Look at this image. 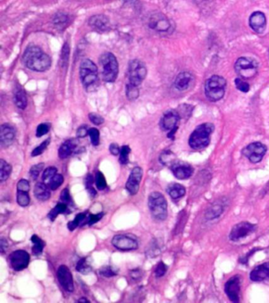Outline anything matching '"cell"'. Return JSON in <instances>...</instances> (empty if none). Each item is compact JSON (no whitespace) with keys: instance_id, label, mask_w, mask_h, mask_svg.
Instances as JSON below:
<instances>
[{"instance_id":"obj_1","label":"cell","mask_w":269,"mask_h":303,"mask_svg":"<svg viewBox=\"0 0 269 303\" xmlns=\"http://www.w3.org/2000/svg\"><path fill=\"white\" fill-rule=\"evenodd\" d=\"M23 59L27 68L37 72L48 71L51 66V58L37 46L28 47Z\"/></svg>"},{"instance_id":"obj_2","label":"cell","mask_w":269,"mask_h":303,"mask_svg":"<svg viewBox=\"0 0 269 303\" xmlns=\"http://www.w3.org/2000/svg\"><path fill=\"white\" fill-rule=\"evenodd\" d=\"M215 126L210 123L199 126L191 133L189 145L194 150H202L210 144L211 134L214 131Z\"/></svg>"},{"instance_id":"obj_3","label":"cell","mask_w":269,"mask_h":303,"mask_svg":"<svg viewBox=\"0 0 269 303\" xmlns=\"http://www.w3.org/2000/svg\"><path fill=\"white\" fill-rule=\"evenodd\" d=\"M227 87V81L224 77L213 75L204 84V93L211 102L220 101L224 97Z\"/></svg>"},{"instance_id":"obj_4","label":"cell","mask_w":269,"mask_h":303,"mask_svg":"<svg viewBox=\"0 0 269 303\" xmlns=\"http://www.w3.org/2000/svg\"><path fill=\"white\" fill-rule=\"evenodd\" d=\"M99 62L103 81L109 83L116 81L119 74V63L116 56L112 53H103L99 57Z\"/></svg>"},{"instance_id":"obj_5","label":"cell","mask_w":269,"mask_h":303,"mask_svg":"<svg viewBox=\"0 0 269 303\" xmlns=\"http://www.w3.org/2000/svg\"><path fill=\"white\" fill-rule=\"evenodd\" d=\"M148 208L151 214L157 221H164L168 217L166 198L160 192H152L148 197Z\"/></svg>"},{"instance_id":"obj_6","label":"cell","mask_w":269,"mask_h":303,"mask_svg":"<svg viewBox=\"0 0 269 303\" xmlns=\"http://www.w3.org/2000/svg\"><path fill=\"white\" fill-rule=\"evenodd\" d=\"M80 78L82 85L89 89L98 82V69L95 63L90 59L81 61L80 65Z\"/></svg>"},{"instance_id":"obj_7","label":"cell","mask_w":269,"mask_h":303,"mask_svg":"<svg viewBox=\"0 0 269 303\" xmlns=\"http://www.w3.org/2000/svg\"><path fill=\"white\" fill-rule=\"evenodd\" d=\"M235 69L237 75L242 78H252L257 75L258 63L255 59L241 57L236 61Z\"/></svg>"},{"instance_id":"obj_8","label":"cell","mask_w":269,"mask_h":303,"mask_svg":"<svg viewBox=\"0 0 269 303\" xmlns=\"http://www.w3.org/2000/svg\"><path fill=\"white\" fill-rule=\"evenodd\" d=\"M147 75V68L145 63L138 59L130 61L128 69L129 83L139 86L144 81Z\"/></svg>"},{"instance_id":"obj_9","label":"cell","mask_w":269,"mask_h":303,"mask_svg":"<svg viewBox=\"0 0 269 303\" xmlns=\"http://www.w3.org/2000/svg\"><path fill=\"white\" fill-rule=\"evenodd\" d=\"M180 118L178 111L174 110L167 111L163 115L160 120V127L164 131H169L168 138H174V133L178 129V124Z\"/></svg>"},{"instance_id":"obj_10","label":"cell","mask_w":269,"mask_h":303,"mask_svg":"<svg viewBox=\"0 0 269 303\" xmlns=\"http://www.w3.org/2000/svg\"><path fill=\"white\" fill-rule=\"evenodd\" d=\"M267 152V147L261 142L249 144L243 150V154L253 164L259 163Z\"/></svg>"},{"instance_id":"obj_11","label":"cell","mask_w":269,"mask_h":303,"mask_svg":"<svg viewBox=\"0 0 269 303\" xmlns=\"http://www.w3.org/2000/svg\"><path fill=\"white\" fill-rule=\"evenodd\" d=\"M148 27L157 32H168L172 30L170 19L162 13H155L148 19Z\"/></svg>"},{"instance_id":"obj_12","label":"cell","mask_w":269,"mask_h":303,"mask_svg":"<svg viewBox=\"0 0 269 303\" xmlns=\"http://www.w3.org/2000/svg\"><path fill=\"white\" fill-rule=\"evenodd\" d=\"M257 226L249 222H241L235 225L231 230L229 238L233 242L244 239L249 234L255 231Z\"/></svg>"},{"instance_id":"obj_13","label":"cell","mask_w":269,"mask_h":303,"mask_svg":"<svg viewBox=\"0 0 269 303\" xmlns=\"http://www.w3.org/2000/svg\"><path fill=\"white\" fill-rule=\"evenodd\" d=\"M112 244L115 248L121 251H134L138 247L137 240L125 234L115 235L112 239Z\"/></svg>"},{"instance_id":"obj_14","label":"cell","mask_w":269,"mask_h":303,"mask_svg":"<svg viewBox=\"0 0 269 303\" xmlns=\"http://www.w3.org/2000/svg\"><path fill=\"white\" fill-rule=\"evenodd\" d=\"M29 254L23 250L14 251L10 255V265L15 271H22L26 269L29 264Z\"/></svg>"},{"instance_id":"obj_15","label":"cell","mask_w":269,"mask_h":303,"mask_svg":"<svg viewBox=\"0 0 269 303\" xmlns=\"http://www.w3.org/2000/svg\"><path fill=\"white\" fill-rule=\"evenodd\" d=\"M142 176H143V170L142 168L135 167L132 169L127 182L125 183V189L131 195L138 194Z\"/></svg>"},{"instance_id":"obj_16","label":"cell","mask_w":269,"mask_h":303,"mask_svg":"<svg viewBox=\"0 0 269 303\" xmlns=\"http://www.w3.org/2000/svg\"><path fill=\"white\" fill-rule=\"evenodd\" d=\"M57 277L63 289L69 293H72L74 290V287H73V277L69 268L64 265L59 266L57 271Z\"/></svg>"},{"instance_id":"obj_17","label":"cell","mask_w":269,"mask_h":303,"mask_svg":"<svg viewBox=\"0 0 269 303\" xmlns=\"http://www.w3.org/2000/svg\"><path fill=\"white\" fill-rule=\"evenodd\" d=\"M240 277L235 276L231 277L225 284V293L227 294V297L233 303H237L239 302V293H240Z\"/></svg>"},{"instance_id":"obj_18","label":"cell","mask_w":269,"mask_h":303,"mask_svg":"<svg viewBox=\"0 0 269 303\" xmlns=\"http://www.w3.org/2000/svg\"><path fill=\"white\" fill-rule=\"evenodd\" d=\"M171 170L178 179H187L194 173V168L183 162H174L171 165Z\"/></svg>"},{"instance_id":"obj_19","label":"cell","mask_w":269,"mask_h":303,"mask_svg":"<svg viewBox=\"0 0 269 303\" xmlns=\"http://www.w3.org/2000/svg\"><path fill=\"white\" fill-rule=\"evenodd\" d=\"M249 26L257 33H262L266 28L267 21L264 13L256 11L249 17Z\"/></svg>"},{"instance_id":"obj_20","label":"cell","mask_w":269,"mask_h":303,"mask_svg":"<svg viewBox=\"0 0 269 303\" xmlns=\"http://www.w3.org/2000/svg\"><path fill=\"white\" fill-rule=\"evenodd\" d=\"M16 135L15 129L10 124H5L1 126L0 142L2 147L6 148L12 145Z\"/></svg>"},{"instance_id":"obj_21","label":"cell","mask_w":269,"mask_h":303,"mask_svg":"<svg viewBox=\"0 0 269 303\" xmlns=\"http://www.w3.org/2000/svg\"><path fill=\"white\" fill-rule=\"evenodd\" d=\"M251 280L254 282L269 280V262L258 265L250 273Z\"/></svg>"},{"instance_id":"obj_22","label":"cell","mask_w":269,"mask_h":303,"mask_svg":"<svg viewBox=\"0 0 269 303\" xmlns=\"http://www.w3.org/2000/svg\"><path fill=\"white\" fill-rule=\"evenodd\" d=\"M89 24L92 28L99 31L107 30L110 27L109 19L103 14H97L91 17Z\"/></svg>"},{"instance_id":"obj_23","label":"cell","mask_w":269,"mask_h":303,"mask_svg":"<svg viewBox=\"0 0 269 303\" xmlns=\"http://www.w3.org/2000/svg\"><path fill=\"white\" fill-rule=\"evenodd\" d=\"M193 75L189 72H182L177 76L174 81V86L179 91H185L191 86Z\"/></svg>"},{"instance_id":"obj_24","label":"cell","mask_w":269,"mask_h":303,"mask_svg":"<svg viewBox=\"0 0 269 303\" xmlns=\"http://www.w3.org/2000/svg\"><path fill=\"white\" fill-rule=\"evenodd\" d=\"M34 195L37 199L45 202L51 198V192L49 186L45 182H38L35 185Z\"/></svg>"},{"instance_id":"obj_25","label":"cell","mask_w":269,"mask_h":303,"mask_svg":"<svg viewBox=\"0 0 269 303\" xmlns=\"http://www.w3.org/2000/svg\"><path fill=\"white\" fill-rule=\"evenodd\" d=\"M77 141L75 139H70L66 141L59 148V157L61 159H67V157H69L77 147Z\"/></svg>"},{"instance_id":"obj_26","label":"cell","mask_w":269,"mask_h":303,"mask_svg":"<svg viewBox=\"0 0 269 303\" xmlns=\"http://www.w3.org/2000/svg\"><path fill=\"white\" fill-rule=\"evenodd\" d=\"M167 192L172 199L178 200L186 194V188L181 184L171 183L168 185Z\"/></svg>"},{"instance_id":"obj_27","label":"cell","mask_w":269,"mask_h":303,"mask_svg":"<svg viewBox=\"0 0 269 303\" xmlns=\"http://www.w3.org/2000/svg\"><path fill=\"white\" fill-rule=\"evenodd\" d=\"M14 103L17 107L20 109H24L27 106L26 93L22 88L18 87L15 89L14 93Z\"/></svg>"},{"instance_id":"obj_28","label":"cell","mask_w":269,"mask_h":303,"mask_svg":"<svg viewBox=\"0 0 269 303\" xmlns=\"http://www.w3.org/2000/svg\"><path fill=\"white\" fill-rule=\"evenodd\" d=\"M53 23L59 29H63L69 23V16L65 13H58L53 19Z\"/></svg>"},{"instance_id":"obj_29","label":"cell","mask_w":269,"mask_h":303,"mask_svg":"<svg viewBox=\"0 0 269 303\" xmlns=\"http://www.w3.org/2000/svg\"><path fill=\"white\" fill-rule=\"evenodd\" d=\"M11 171H12V168H11L10 164L5 161L4 160L1 159L0 160V181L3 182L6 180L8 179Z\"/></svg>"},{"instance_id":"obj_30","label":"cell","mask_w":269,"mask_h":303,"mask_svg":"<svg viewBox=\"0 0 269 303\" xmlns=\"http://www.w3.org/2000/svg\"><path fill=\"white\" fill-rule=\"evenodd\" d=\"M31 242L33 243V254L36 255V256L41 255L42 253L43 250L45 248V242L36 234L31 237Z\"/></svg>"},{"instance_id":"obj_31","label":"cell","mask_w":269,"mask_h":303,"mask_svg":"<svg viewBox=\"0 0 269 303\" xmlns=\"http://www.w3.org/2000/svg\"><path fill=\"white\" fill-rule=\"evenodd\" d=\"M125 94L130 101H134L138 99L140 94L138 86L128 82L126 87H125Z\"/></svg>"},{"instance_id":"obj_32","label":"cell","mask_w":269,"mask_h":303,"mask_svg":"<svg viewBox=\"0 0 269 303\" xmlns=\"http://www.w3.org/2000/svg\"><path fill=\"white\" fill-rule=\"evenodd\" d=\"M67 204H64L63 202L59 203V204H56L52 210L49 212V215H48L49 220L51 221H55V219L57 218V216H59L61 213H64L67 211Z\"/></svg>"},{"instance_id":"obj_33","label":"cell","mask_w":269,"mask_h":303,"mask_svg":"<svg viewBox=\"0 0 269 303\" xmlns=\"http://www.w3.org/2000/svg\"><path fill=\"white\" fill-rule=\"evenodd\" d=\"M85 218H86V213L85 212L78 213L77 216H75V218L73 219V221L68 223V225H67L68 229L71 230V231H73V230L77 228L79 225H81V223L85 221Z\"/></svg>"},{"instance_id":"obj_34","label":"cell","mask_w":269,"mask_h":303,"mask_svg":"<svg viewBox=\"0 0 269 303\" xmlns=\"http://www.w3.org/2000/svg\"><path fill=\"white\" fill-rule=\"evenodd\" d=\"M76 269L80 273L88 274L92 271V266L88 262L87 259L81 258L77 262V265H76Z\"/></svg>"},{"instance_id":"obj_35","label":"cell","mask_w":269,"mask_h":303,"mask_svg":"<svg viewBox=\"0 0 269 303\" xmlns=\"http://www.w3.org/2000/svg\"><path fill=\"white\" fill-rule=\"evenodd\" d=\"M223 207L220 204H214L207 211L206 216L208 219L217 218V216L223 212Z\"/></svg>"},{"instance_id":"obj_36","label":"cell","mask_w":269,"mask_h":303,"mask_svg":"<svg viewBox=\"0 0 269 303\" xmlns=\"http://www.w3.org/2000/svg\"><path fill=\"white\" fill-rule=\"evenodd\" d=\"M17 202L22 207H26L29 204L30 198L28 195V192L24 191H19L17 193Z\"/></svg>"},{"instance_id":"obj_37","label":"cell","mask_w":269,"mask_h":303,"mask_svg":"<svg viewBox=\"0 0 269 303\" xmlns=\"http://www.w3.org/2000/svg\"><path fill=\"white\" fill-rule=\"evenodd\" d=\"M63 182H64L63 176L60 174H56L51 178V181L48 184V186H49L50 190H55L59 188Z\"/></svg>"},{"instance_id":"obj_38","label":"cell","mask_w":269,"mask_h":303,"mask_svg":"<svg viewBox=\"0 0 269 303\" xmlns=\"http://www.w3.org/2000/svg\"><path fill=\"white\" fill-rule=\"evenodd\" d=\"M57 171L58 170L55 167H49V168H46L43 173V182L48 185L49 182L51 181V178L57 174Z\"/></svg>"},{"instance_id":"obj_39","label":"cell","mask_w":269,"mask_h":303,"mask_svg":"<svg viewBox=\"0 0 269 303\" xmlns=\"http://www.w3.org/2000/svg\"><path fill=\"white\" fill-rule=\"evenodd\" d=\"M130 153V149L128 146H123L121 148L120 153V163L122 165H125L129 162V155Z\"/></svg>"},{"instance_id":"obj_40","label":"cell","mask_w":269,"mask_h":303,"mask_svg":"<svg viewBox=\"0 0 269 303\" xmlns=\"http://www.w3.org/2000/svg\"><path fill=\"white\" fill-rule=\"evenodd\" d=\"M160 160L164 165H171L174 163V154L171 151H165L161 154Z\"/></svg>"},{"instance_id":"obj_41","label":"cell","mask_w":269,"mask_h":303,"mask_svg":"<svg viewBox=\"0 0 269 303\" xmlns=\"http://www.w3.org/2000/svg\"><path fill=\"white\" fill-rule=\"evenodd\" d=\"M96 186L98 190H103L107 187V182H106L105 177L103 173L100 172H97L95 177Z\"/></svg>"},{"instance_id":"obj_42","label":"cell","mask_w":269,"mask_h":303,"mask_svg":"<svg viewBox=\"0 0 269 303\" xmlns=\"http://www.w3.org/2000/svg\"><path fill=\"white\" fill-rule=\"evenodd\" d=\"M44 168H45V164H43V163L33 166L30 168V171H29V175H30L31 178H33V180H37L39 175L42 172Z\"/></svg>"},{"instance_id":"obj_43","label":"cell","mask_w":269,"mask_h":303,"mask_svg":"<svg viewBox=\"0 0 269 303\" xmlns=\"http://www.w3.org/2000/svg\"><path fill=\"white\" fill-rule=\"evenodd\" d=\"M89 138L91 140L92 144L94 146H99V132L96 128H90L89 131Z\"/></svg>"},{"instance_id":"obj_44","label":"cell","mask_w":269,"mask_h":303,"mask_svg":"<svg viewBox=\"0 0 269 303\" xmlns=\"http://www.w3.org/2000/svg\"><path fill=\"white\" fill-rule=\"evenodd\" d=\"M49 144H50V138H48L46 141L42 142L38 147L34 149V150L32 152V156H37L41 155L45 152V150H46L47 147L49 146Z\"/></svg>"},{"instance_id":"obj_45","label":"cell","mask_w":269,"mask_h":303,"mask_svg":"<svg viewBox=\"0 0 269 303\" xmlns=\"http://www.w3.org/2000/svg\"><path fill=\"white\" fill-rule=\"evenodd\" d=\"M235 86L239 91L243 93H248L249 91V85L248 83L243 81L242 78H236L235 80Z\"/></svg>"},{"instance_id":"obj_46","label":"cell","mask_w":269,"mask_h":303,"mask_svg":"<svg viewBox=\"0 0 269 303\" xmlns=\"http://www.w3.org/2000/svg\"><path fill=\"white\" fill-rule=\"evenodd\" d=\"M99 274L103 276V277H107V278H110V277H115L117 275V271L115 270L114 268L111 266L103 267L100 270H99Z\"/></svg>"},{"instance_id":"obj_47","label":"cell","mask_w":269,"mask_h":303,"mask_svg":"<svg viewBox=\"0 0 269 303\" xmlns=\"http://www.w3.org/2000/svg\"><path fill=\"white\" fill-rule=\"evenodd\" d=\"M167 271H168V266L164 262L160 261L155 269V275L157 278H160V277H164L166 274Z\"/></svg>"},{"instance_id":"obj_48","label":"cell","mask_w":269,"mask_h":303,"mask_svg":"<svg viewBox=\"0 0 269 303\" xmlns=\"http://www.w3.org/2000/svg\"><path fill=\"white\" fill-rule=\"evenodd\" d=\"M49 130H50V126L48 124H40L37 126L36 135H37V138H41L42 136L45 135V134L49 133Z\"/></svg>"},{"instance_id":"obj_49","label":"cell","mask_w":269,"mask_h":303,"mask_svg":"<svg viewBox=\"0 0 269 303\" xmlns=\"http://www.w3.org/2000/svg\"><path fill=\"white\" fill-rule=\"evenodd\" d=\"M61 202L64 203V204H71L72 203V200H71V194L68 189L66 188L61 192L60 195Z\"/></svg>"},{"instance_id":"obj_50","label":"cell","mask_w":269,"mask_h":303,"mask_svg":"<svg viewBox=\"0 0 269 303\" xmlns=\"http://www.w3.org/2000/svg\"><path fill=\"white\" fill-rule=\"evenodd\" d=\"M17 189L19 191H24V192H28L30 190V185L28 182V180L21 179L18 185H17Z\"/></svg>"},{"instance_id":"obj_51","label":"cell","mask_w":269,"mask_h":303,"mask_svg":"<svg viewBox=\"0 0 269 303\" xmlns=\"http://www.w3.org/2000/svg\"><path fill=\"white\" fill-rule=\"evenodd\" d=\"M89 118L90 121H91L94 125H101L102 124H103V122H104L103 118L97 113L89 114Z\"/></svg>"},{"instance_id":"obj_52","label":"cell","mask_w":269,"mask_h":303,"mask_svg":"<svg viewBox=\"0 0 269 303\" xmlns=\"http://www.w3.org/2000/svg\"><path fill=\"white\" fill-rule=\"evenodd\" d=\"M103 212L98 213V214H90L89 215V220H88L87 224L89 225H93L98 221H100L103 216Z\"/></svg>"},{"instance_id":"obj_53","label":"cell","mask_w":269,"mask_h":303,"mask_svg":"<svg viewBox=\"0 0 269 303\" xmlns=\"http://www.w3.org/2000/svg\"><path fill=\"white\" fill-rule=\"evenodd\" d=\"M89 127H88L87 126H80V127H79L77 130V138H85L86 136L89 135Z\"/></svg>"},{"instance_id":"obj_54","label":"cell","mask_w":269,"mask_h":303,"mask_svg":"<svg viewBox=\"0 0 269 303\" xmlns=\"http://www.w3.org/2000/svg\"><path fill=\"white\" fill-rule=\"evenodd\" d=\"M130 275L134 280H140L143 277V272L139 269H134L130 271Z\"/></svg>"},{"instance_id":"obj_55","label":"cell","mask_w":269,"mask_h":303,"mask_svg":"<svg viewBox=\"0 0 269 303\" xmlns=\"http://www.w3.org/2000/svg\"><path fill=\"white\" fill-rule=\"evenodd\" d=\"M95 182V179L93 178V176L92 175H88L87 177L85 178V186L87 190H90V189L94 188L93 187V183Z\"/></svg>"},{"instance_id":"obj_56","label":"cell","mask_w":269,"mask_h":303,"mask_svg":"<svg viewBox=\"0 0 269 303\" xmlns=\"http://www.w3.org/2000/svg\"><path fill=\"white\" fill-rule=\"evenodd\" d=\"M110 152H111V153L114 156H117L120 153V146H118L117 144L112 143L111 144V146L109 147Z\"/></svg>"},{"instance_id":"obj_57","label":"cell","mask_w":269,"mask_h":303,"mask_svg":"<svg viewBox=\"0 0 269 303\" xmlns=\"http://www.w3.org/2000/svg\"><path fill=\"white\" fill-rule=\"evenodd\" d=\"M7 247H8V243H7V241H6V239H5L4 238H2V239H1V243H0L1 252H2V253H4Z\"/></svg>"},{"instance_id":"obj_58","label":"cell","mask_w":269,"mask_h":303,"mask_svg":"<svg viewBox=\"0 0 269 303\" xmlns=\"http://www.w3.org/2000/svg\"><path fill=\"white\" fill-rule=\"evenodd\" d=\"M78 303H90V301H89V299H85V298H81V299H79Z\"/></svg>"},{"instance_id":"obj_59","label":"cell","mask_w":269,"mask_h":303,"mask_svg":"<svg viewBox=\"0 0 269 303\" xmlns=\"http://www.w3.org/2000/svg\"></svg>"}]
</instances>
